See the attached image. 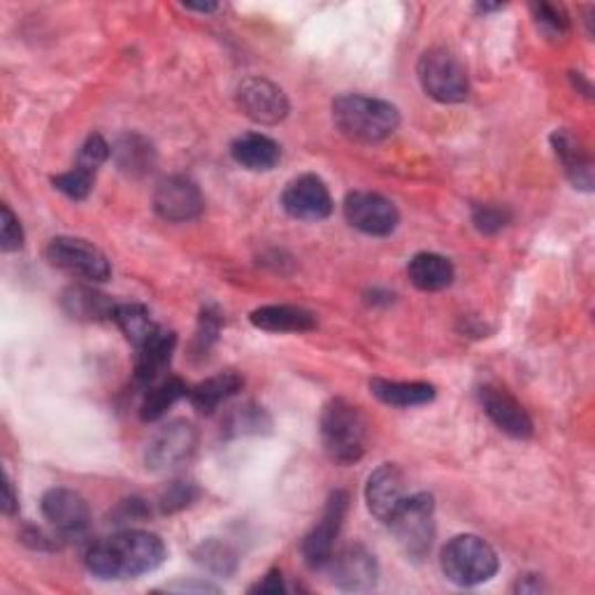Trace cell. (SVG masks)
<instances>
[{"label": "cell", "mask_w": 595, "mask_h": 595, "mask_svg": "<svg viewBox=\"0 0 595 595\" xmlns=\"http://www.w3.org/2000/svg\"><path fill=\"white\" fill-rule=\"evenodd\" d=\"M164 540L149 531L124 529L88 546L84 563L98 580H137L166 561Z\"/></svg>", "instance_id": "obj_1"}, {"label": "cell", "mask_w": 595, "mask_h": 595, "mask_svg": "<svg viewBox=\"0 0 595 595\" xmlns=\"http://www.w3.org/2000/svg\"><path fill=\"white\" fill-rule=\"evenodd\" d=\"M333 122L349 140L375 145L384 143L386 137L398 131L400 112L396 105L382 98L345 94L333 101Z\"/></svg>", "instance_id": "obj_2"}, {"label": "cell", "mask_w": 595, "mask_h": 595, "mask_svg": "<svg viewBox=\"0 0 595 595\" xmlns=\"http://www.w3.org/2000/svg\"><path fill=\"white\" fill-rule=\"evenodd\" d=\"M319 432L331 461L340 466H354L365 453V438H368V426L356 405L345 398H333L319 419Z\"/></svg>", "instance_id": "obj_3"}, {"label": "cell", "mask_w": 595, "mask_h": 595, "mask_svg": "<svg viewBox=\"0 0 595 595\" xmlns=\"http://www.w3.org/2000/svg\"><path fill=\"white\" fill-rule=\"evenodd\" d=\"M440 565L451 584L470 588L491 582L500 563L487 540L477 535H456L442 549Z\"/></svg>", "instance_id": "obj_4"}, {"label": "cell", "mask_w": 595, "mask_h": 595, "mask_svg": "<svg viewBox=\"0 0 595 595\" xmlns=\"http://www.w3.org/2000/svg\"><path fill=\"white\" fill-rule=\"evenodd\" d=\"M386 525L409 561H421L430 554L435 540V500L430 493H415L403 500L398 512Z\"/></svg>", "instance_id": "obj_5"}, {"label": "cell", "mask_w": 595, "mask_h": 595, "mask_svg": "<svg viewBox=\"0 0 595 595\" xmlns=\"http://www.w3.org/2000/svg\"><path fill=\"white\" fill-rule=\"evenodd\" d=\"M417 75L426 96L442 105L463 103L470 94L466 67L449 50H426L417 63Z\"/></svg>", "instance_id": "obj_6"}, {"label": "cell", "mask_w": 595, "mask_h": 595, "mask_svg": "<svg viewBox=\"0 0 595 595\" xmlns=\"http://www.w3.org/2000/svg\"><path fill=\"white\" fill-rule=\"evenodd\" d=\"M44 257L56 270L71 274L75 280L98 284L107 282L112 274L109 261L103 251L82 238H52L44 247Z\"/></svg>", "instance_id": "obj_7"}, {"label": "cell", "mask_w": 595, "mask_h": 595, "mask_svg": "<svg viewBox=\"0 0 595 595\" xmlns=\"http://www.w3.org/2000/svg\"><path fill=\"white\" fill-rule=\"evenodd\" d=\"M196 445H198L196 428L185 419H175L158 428L149 438L143 453L145 466L152 472H170L191 459Z\"/></svg>", "instance_id": "obj_8"}, {"label": "cell", "mask_w": 595, "mask_h": 595, "mask_svg": "<svg viewBox=\"0 0 595 595\" xmlns=\"http://www.w3.org/2000/svg\"><path fill=\"white\" fill-rule=\"evenodd\" d=\"M347 510H349L347 491H333L326 500L322 519H319V523L305 535L301 544L303 559L312 570H324L333 559L335 542L342 531V523H345Z\"/></svg>", "instance_id": "obj_9"}, {"label": "cell", "mask_w": 595, "mask_h": 595, "mask_svg": "<svg viewBox=\"0 0 595 595\" xmlns=\"http://www.w3.org/2000/svg\"><path fill=\"white\" fill-rule=\"evenodd\" d=\"M345 219L352 228H356V231L373 238L392 236L400 223L396 205L373 191L349 194L345 198Z\"/></svg>", "instance_id": "obj_10"}, {"label": "cell", "mask_w": 595, "mask_h": 595, "mask_svg": "<svg viewBox=\"0 0 595 595\" xmlns=\"http://www.w3.org/2000/svg\"><path fill=\"white\" fill-rule=\"evenodd\" d=\"M324 570H328L331 582L340 591L349 593L373 591L379 582V563L363 544H352L342 549L340 554H333Z\"/></svg>", "instance_id": "obj_11"}, {"label": "cell", "mask_w": 595, "mask_h": 595, "mask_svg": "<svg viewBox=\"0 0 595 595\" xmlns=\"http://www.w3.org/2000/svg\"><path fill=\"white\" fill-rule=\"evenodd\" d=\"M154 210L166 221L185 223L202 215L205 200L194 179L185 175H173L158 181L154 191Z\"/></svg>", "instance_id": "obj_12"}, {"label": "cell", "mask_w": 595, "mask_h": 595, "mask_svg": "<svg viewBox=\"0 0 595 595\" xmlns=\"http://www.w3.org/2000/svg\"><path fill=\"white\" fill-rule=\"evenodd\" d=\"M282 208L298 221H324L333 212V198L322 177L301 175L286 185Z\"/></svg>", "instance_id": "obj_13"}, {"label": "cell", "mask_w": 595, "mask_h": 595, "mask_svg": "<svg viewBox=\"0 0 595 595\" xmlns=\"http://www.w3.org/2000/svg\"><path fill=\"white\" fill-rule=\"evenodd\" d=\"M238 107L251 122L274 126L289 117V98L284 91L263 77H249L238 86Z\"/></svg>", "instance_id": "obj_14"}, {"label": "cell", "mask_w": 595, "mask_h": 595, "mask_svg": "<svg viewBox=\"0 0 595 595\" xmlns=\"http://www.w3.org/2000/svg\"><path fill=\"white\" fill-rule=\"evenodd\" d=\"M40 510L52 529L63 537L82 535L91 523L88 502L71 489H50L40 500Z\"/></svg>", "instance_id": "obj_15"}, {"label": "cell", "mask_w": 595, "mask_h": 595, "mask_svg": "<svg viewBox=\"0 0 595 595\" xmlns=\"http://www.w3.org/2000/svg\"><path fill=\"white\" fill-rule=\"evenodd\" d=\"M479 403H482L487 417L514 440H529L533 435V419L523 405L502 386L484 384L479 388Z\"/></svg>", "instance_id": "obj_16"}, {"label": "cell", "mask_w": 595, "mask_h": 595, "mask_svg": "<svg viewBox=\"0 0 595 595\" xmlns=\"http://www.w3.org/2000/svg\"><path fill=\"white\" fill-rule=\"evenodd\" d=\"M405 498H407L405 477L396 466L384 463L368 477V484H365V502H368L370 514L382 523L392 521V516L398 512Z\"/></svg>", "instance_id": "obj_17"}, {"label": "cell", "mask_w": 595, "mask_h": 595, "mask_svg": "<svg viewBox=\"0 0 595 595\" xmlns=\"http://www.w3.org/2000/svg\"><path fill=\"white\" fill-rule=\"evenodd\" d=\"M552 147L570 185L580 191H593V161L577 137L565 128L554 131Z\"/></svg>", "instance_id": "obj_18"}, {"label": "cell", "mask_w": 595, "mask_h": 595, "mask_svg": "<svg viewBox=\"0 0 595 595\" xmlns=\"http://www.w3.org/2000/svg\"><path fill=\"white\" fill-rule=\"evenodd\" d=\"M249 322L265 333H307L316 328V316L295 305H265L249 314Z\"/></svg>", "instance_id": "obj_19"}, {"label": "cell", "mask_w": 595, "mask_h": 595, "mask_svg": "<svg viewBox=\"0 0 595 595\" xmlns=\"http://www.w3.org/2000/svg\"><path fill=\"white\" fill-rule=\"evenodd\" d=\"M233 161L247 170L254 173H268L280 164L282 149L272 140V137L263 133H244L231 145Z\"/></svg>", "instance_id": "obj_20"}, {"label": "cell", "mask_w": 595, "mask_h": 595, "mask_svg": "<svg viewBox=\"0 0 595 595\" xmlns=\"http://www.w3.org/2000/svg\"><path fill=\"white\" fill-rule=\"evenodd\" d=\"M177 345V335L173 331H158L147 345L137 349L135 356V379L143 384H154L164 379V373L170 365L173 352Z\"/></svg>", "instance_id": "obj_21"}, {"label": "cell", "mask_w": 595, "mask_h": 595, "mask_svg": "<svg viewBox=\"0 0 595 595\" xmlns=\"http://www.w3.org/2000/svg\"><path fill=\"white\" fill-rule=\"evenodd\" d=\"M112 158L128 177H145L156 166V149L140 133H124L112 145Z\"/></svg>", "instance_id": "obj_22"}, {"label": "cell", "mask_w": 595, "mask_h": 595, "mask_svg": "<svg viewBox=\"0 0 595 595\" xmlns=\"http://www.w3.org/2000/svg\"><path fill=\"white\" fill-rule=\"evenodd\" d=\"M407 278L419 291L435 293L445 291L453 284L456 270L449 259L440 254H430V251H421V254L411 257V261L407 263Z\"/></svg>", "instance_id": "obj_23"}, {"label": "cell", "mask_w": 595, "mask_h": 595, "mask_svg": "<svg viewBox=\"0 0 595 595\" xmlns=\"http://www.w3.org/2000/svg\"><path fill=\"white\" fill-rule=\"evenodd\" d=\"M242 386H244V379L240 373L226 370L189 388V400L200 415H212L215 409H219V405L238 396L242 392Z\"/></svg>", "instance_id": "obj_24"}, {"label": "cell", "mask_w": 595, "mask_h": 595, "mask_svg": "<svg viewBox=\"0 0 595 595\" xmlns=\"http://www.w3.org/2000/svg\"><path fill=\"white\" fill-rule=\"evenodd\" d=\"M370 394L388 407H421L435 400V386L426 382H392V379H373Z\"/></svg>", "instance_id": "obj_25"}, {"label": "cell", "mask_w": 595, "mask_h": 595, "mask_svg": "<svg viewBox=\"0 0 595 595\" xmlns=\"http://www.w3.org/2000/svg\"><path fill=\"white\" fill-rule=\"evenodd\" d=\"M63 310L80 322H103V319H112L114 305L107 295L86 289V286H71L61 298Z\"/></svg>", "instance_id": "obj_26"}, {"label": "cell", "mask_w": 595, "mask_h": 595, "mask_svg": "<svg viewBox=\"0 0 595 595\" xmlns=\"http://www.w3.org/2000/svg\"><path fill=\"white\" fill-rule=\"evenodd\" d=\"M112 322L122 328V333L126 335V340L131 342L135 349H140L143 345H147V342L158 331H161V326H158L152 319V312L140 303H122V305H117V307H114Z\"/></svg>", "instance_id": "obj_27"}, {"label": "cell", "mask_w": 595, "mask_h": 595, "mask_svg": "<svg viewBox=\"0 0 595 595\" xmlns=\"http://www.w3.org/2000/svg\"><path fill=\"white\" fill-rule=\"evenodd\" d=\"M185 396H189V388L179 377H164V379L149 384L147 394L143 398V405H140L143 421L161 419L166 411Z\"/></svg>", "instance_id": "obj_28"}, {"label": "cell", "mask_w": 595, "mask_h": 595, "mask_svg": "<svg viewBox=\"0 0 595 595\" xmlns=\"http://www.w3.org/2000/svg\"><path fill=\"white\" fill-rule=\"evenodd\" d=\"M194 559L198 565H202L205 570H210L221 577L233 575V572L238 570V554L233 552V546L226 544L223 540L202 542L194 552Z\"/></svg>", "instance_id": "obj_29"}, {"label": "cell", "mask_w": 595, "mask_h": 595, "mask_svg": "<svg viewBox=\"0 0 595 595\" xmlns=\"http://www.w3.org/2000/svg\"><path fill=\"white\" fill-rule=\"evenodd\" d=\"M226 432L228 435H259L270 428L268 411L259 405H242L236 407L226 419Z\"/></svg>", "instance_id": "obj_30"}, {"label": "cell", "mask_w": 595, "mask_h": 595, "mask_svg": "<svg viewBox=\"0 0 595 595\" xmlns=\"http://www.w3.org/2000/svg\"><path fill=\"white\" fill-rule=\"evenodd\" d=\"M94 173L88 170H82V168H73L67 173H61V175H54L52 177V185L56 191H61L63 196H67L71 200H84L91 189H94Z\"/></svg>", "instance_id": "obj_31"}, {"label": "cell", "mask_w": 595, "mask_h": 595, "mask_svg": "<svg viewBox=\"0 0 595 595\" xmlns=\"http://www.w3.org/2000/svg\"><path fill=\"white\" fill-rule=\"evenodd\" d=\"M512 221V212L500 205H474L472 223L482 236H495Z\"/></svg>", "instance_id": "obj_32"}, {"label": "cell", "mask_w": 595, "mask_h": 595, "mask_svg": "<svg viewBox=\"0 0 595 595\" xmlns=\"http://www.w3.org/2000/svg\"><path fill=\"white\" fill-rule=\"evenodd\" d=\"M537 27L552 38H563L570 31V17L561 6L552 3H535L531 6Z\"/></svg>", "instance_id": "obj_33"}, {"label": "cell", "mask_w": 595, "mask_h": 595, "mask_svg": "<svg viewBox=\"0 0 595 595\" xmlns=\"http://www.w3.org/2000/svg\"><path fill=\"white\" fill-rule=\"evenodd\" d=\"M112 156V147L105 143V137L94 133L86 137V143L80 147L77 152V161L75 166L82 168V170H88V173H98V168L107 161V158Z\"/></svg>", "instance_id": "obj_34"}, {"label": "cell", "mask_w": 595, "mask_h": 595, "mask_svg": "<svg viewBox=\"0 0 595 595\" xmlns=\"http://www.w3.org/2000/svg\"><path fill=\"white\" fill-rule=\"evenodd\" d=\"M196 498H198V487L194 482L179 479V482L168 484V489L161 493V500H158V505H161L164 514H175L179 510H187Z\"/></svg>", "instance_id": "obj_35"}, {"label": "cell", "mask_w": 595, "mask_h": 595, "mask_svg": "<svg viewBox=\"0 0 595 595\" xmlns=\"http://www.w3.org/2000/svg\"><path fill=\"white\" fill-rule=\"evenodd\" d=\"M219 331H221V314L217 312V307H202L200 319H198L196 340H194L196 352L208 354L219 337Z\"/></svg>", "instance_id": "obj_36"}, {"label": "cell", "mask_w": 595, "mask_h": 595, "mask_svg": "<svg viewBox=\"0 0 595 595\" xmlns=\"http://www.w3.org/2000/svg\"><path fill=\"white\" fill-rule=\"evenodd\" d=\"M0 247L3 251H19L24 247V228L10 210V205L0 208Z\"/></svg>", "instance_id": "obj_37"}, {"label": "cell", "mask_w": 595, "mask_h": 595, "mask_svg": "<svg viewBox=\"0 0 595 595\" xmlns=\"http://www.w3.org/2000/svg\"><path fill=\"white\" fill-rule=\"evenodd\" d=\"M149 516V508L143 498L122 500L117 512H114V523H128V521H143Z\"/></svg>", "instance_id": "obj_38"}, {"label": "cell", "mask_w": 595, "mask_h": 595, "mask_svg": "<svg viewBox=\"0 0 595 595\" xmlns=\"http://www.w3.org/2000/svg\"><path fill=\"white\" fill-rule=\"evenodd\" d=\"M284 591H286V584H284V577L278 567H272L259 584L249 588V593H261V595H280Z\"/></svg>", "instance_id": "obj_39"}, {"label": "cell", "mask_w": 595, "mask_h": 595, "mask_svg": "<svg viewBox=\"0 0 595 595\" xmlns=\"http://www.w3.org/2000/svg\"><path fill=\"white\" fill-rule=\"evenodd\" d=\"M166 591H177V593H217L219 588L208 584V582H175L168 584Z\"/></svg>", "instance_id": "obj_40"}, {"label": "cell", "mask_w": 595, "mask_h": 595, "mask_svg": "<svg viewBox=\"0 0 595 595\" xmlns=\"http://www.w3.org/2000/svg\"><path fill=\"white\" fill-rule=\"evenodd\" d=\"M17 510H19V498L14 495L12 479L6 477V484H3V514L12 516Z\"/></svg>", "instance_id": "obj_41"}, {"label": "cell", "mask_w": 595, "mask_h": 595, "mask_svg": "<svg viewBox=\"0 0 595 595\" xmlns=\"http://www.w3.org/2000/svg\"><path fill=\"white\" fill-rule=\"evenodd\" d=\"M514 591L516 593H542V591H546V586L542 584V580L537 575H523V577H519Z\"/></svg>", "instance_id": "obj_42"}, {"label": "cell", "mask_w": 595, "mask_h": 595, "mask_svg": "<svg viewBox=\"0 0 595 595\" xmlns=\"http://www.w3.org/2000/svg\"><path fill=\"white\" fill-rule=\"evenodd\" d=\"M185 8H187V10H196V12H205V14L217 10V6H185Z\"/></svg>", "instance_id": "obj_43"}]
</instances>
